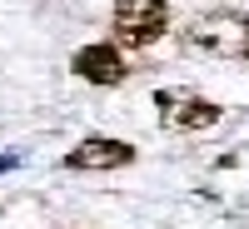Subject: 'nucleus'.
Segmentation results:
<instances>
[{
    "instance_id": "f257e3e1",
    "label": "nucleus",
    "mask_w": 249,
    "mask_h": 229,
    "mask_svg": "<svg viewBox=\"0 0 249 229\" xmlns=\"http://www.w3.org/2000/svg\"><path fill=\"white\" fill-rule=\"evenodd\" d=\"M184 45L214 60H249V15L239 10H210L184 30Z\"/></svg>"
},
{
    "instance_id": "f03ea898",
    "label": "nucleus",
    "mask_w": 249,
    "mask_h": 229,
    "mask_svg": "<svg viewBox=\"0 0 249 229\" xmlns=\"http://www.w3.org/2000/svg\"><path fill=\"white\" fill-rule=\"evenodd\" d=\"M110 30L120 45L144 50L170 30V0H115V15H110Z\"/></svg>"
},
{
    "instance_id": "7ed1b4c3",
    "label": "nucleus",
    "mask_w": 249,
    "mask_h": 229,
    "mask_svg": "<svg viewBox=\"0 0 249 229\" xmlns=\"http://www.w3.org/2000/svg\"><path fill=\"white\" fill-rule=\"evenodd\" d=\"M155 110H160V124H164V130H184V135L214 130V124L224 120V110L214 105V100H204V95H195V90H175V85L155 90Z\"/></svg>"
},
{
    "instance_id": "20e7f679",
    "label": "nucleus",
    "mask_w": 249,
    "mask_h": 229,
    "mask_svg": "<svg viewBox=\"0 0 249 229\" xmlns=\"http://www.w3.org/2000/svg\"><path fill=\"white\" fill-rule=\"evenodd\" d=\"M70 70L85 80V85H105V90H115V85H124V55H120V45H110V40H90V45H80L75 55H70Z\"/></svg>"
},
{
    "instance_id": "39448f33",
    "label": "nucleus",
    "mask_w": 249,
    "mask_h": 229,
    "mask_svg": "<svg viewBox=\"0 0 249 229\" xmlns=\"http://www.w3.org/2000/svg\"><path fill=\"white\" fill-rule=\"evenodd\" d=\"M124 164H135V144L130 140H110V135L80 140L65 155V170H124Z\"/></svg>"
}]
</instances>
